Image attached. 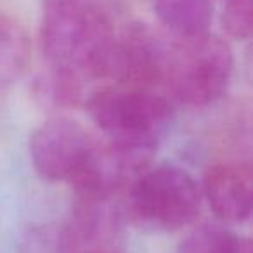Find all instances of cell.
Here are the masks:
<instances>
[{"label":"cell","mask_w":253,"mask_h":253,"mask_svg":"<svg viewBox=\"0 0 253 253\" xmlns=\"http://www.w3.org/2000/svg\"><path fill=\"white\" fill-rule=\"evenodd\" d=\"M115 0H43L39 43L49 75L43 94L56 106L85 102L101 84L116 33Z\"/></svg>","instance_id":"cell-1"},{"label":"cell","mask_w":253,"mask_h":253,"mask_svg":"<svg viewBox=\"0 0 253 253\" xmlns=\"http://www.w3.org/2000/svg\"><path fill=\"white\" fill-rule=\"evenodd\" d=\"M172 101L163 88L101 85L84 104L109 144L151 158L173 116Z\"/></svg>","instance_id":"cell-2"},{"label":"cell","mask_w":253,"mask_h":253,"mask_svg":"<svg viewBox=\"0 0 253 253\" xmlns=\"http://www.w3.org/2000/svg\"><path fill=\"white\" fill-rule=\"evenodd\" d=\"M234 71V54L224 39L210 32L177 39L169 45L165 66L167 94L193 108L217 102L227 92Z\"/></svg>","instance_id":"cell-3"},{"label":"cell","mask_w":253,"mask_h":253,"mask_svg":"<svg viewBox=\"0 0 253 253\" xmlns=\"http://www.w3.org/2000/svg\"><path fill=\"white\" fill-rule=\"evenodd\" d=\"M201 189L182 167L162 163L142 170L126 189V211L153 231L173 232L191 225L201 208Z\"/></svg>","instance_id":"cell-4"},{"label":"cell","mask_w":253,"mask_h":253,"mask_svg":"<svg viewBox=\"0 0 253 253\" xmlns=\"http://www.w3.org/2000/svg\"><path fill=\"white\" fill-rule=\"evenodd\" d=\"M169 45L144 23L116 28L104 61L102 85L163 88Z\"/></svg>","instance_id":"cell-5"},{"label":"cell","mask_w":253,"mask_h":253,"mask_svg":"<svg viewBox=\"0 0 253 253\" xmlns=\"http://www.w3.org/2000/svg\"><path fill=\"white\" fill-rule=\"evenodd\" d=\"M215 217L229 224L250 218L253 208V170L250 163L227 162L210 167L205 173L203 191Z\"/></svg>","instance_id":"cell-6"},{"label":"cell","mask_w":253,"mask_h":253,"mask_svg":"<svg viewBox=\"0 0 253 253\" xmlns=\"http://www.w3.org/2000/svg\"><path fill=\"white\" fill-rule=\"evenodd\" d=\"M153 7L177 39H189L208 33L213 7L211 0H153Z\"/></svg>","instance_id":"cell-7"},{"label":"cell","mask_w":253,"mask_h":253,"mask_svg":"<svg viewBox=\"0 0 253 253\" xmlns=\"http://www.w3.org/2000/svg\"><path fill=\"white\" fill-rule=\"evenodd\" d=\"M32 59V42L16 19L0 14V88L12 85L26 73Z\"/></svg>","instance_id":"cell-8"},{"label":"cell","mask_w":253,"mask_h":253,"mask_svg":"<svg viewBox=\"0 0 253 253\" xmlns=\"http://www.w3.org/2000/svg\"><path fill=\"white\" fill-rule=\"evenodd\" d=\"M177 253H253L252 241L217 224L196 227L182 243Z\"/></svg>","instance_id":"cell-9"},{"label":"cell","mask_w":253,"mask_h":253,"mask_svg":"<svg viewBox=\"0 0 253 253\" xmlns=\"http://www.w3.org/2000/svg\"><path fill=\"white\" fill-rule=\"evenodd\" d=\"M220 23L232 40H248L253 30V0H227Z\"/></svg>","instance_id":"cell-10"},{"label":"cell","mask_w":253,"mask_h":253,"mask_svg":"<svg viewBox=\"0 0 253 253\" xmlns=\"http://www.w3.org/2000/svg\"><path fill=\"white\" fill-rule=\"evenodd\" d=\"M19 253H59V227L32 225L21 234Z\"/></svg>","instance_id":"cell-11"},{"label":"cell","mask_w":253,"mask_h":253,"mask_svg":"<svg viewBox=\"0 0 253 253\" xmlns=\"http://www.w3.org/2000/svg\"><path fill=\"white\" fill-rule=\"evenodd\" d=\"M88 253H118V250H101V252H88Z\"/></svg>","instance_id":"cell-12"}]
</instances>
